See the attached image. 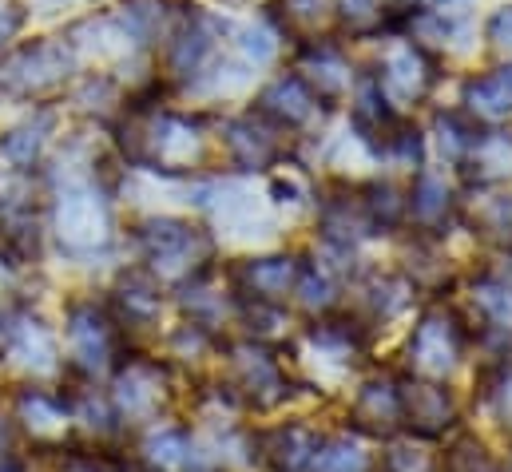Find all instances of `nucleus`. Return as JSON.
Returning <instances> with one entry per match:
<instances>
[{
  "label": "nucleus",
  "mask_w": 512,
  "mask_h": 472,
  "mask_svg": "<svg viewBox=\"0 0 512 472\" xmlns=\"http://www.w3.org/2000/svg\"><path fill=\"white\" fill-rule=\"evenodd\" d=\"M258 112L270 116L274 123H282V127H302L306 119L314 116V92H310L306 80H298V76H278V80L262 92Z\"/></svg>",
  "instance_id": "0eeeda50"
},
{
  "label": "nucleus",
  "mask_w": 512,
  "mask_h": 472,
  "mask_svg": "<svg viewBox=\"0 0 512 472\" xmlns=\"http://www.w3.org/2000/svg\"><path fill=\"white\" fill-rule=\"evenodd\" d=\"M342 8L350 20H370L378 12V0H342Z\"/></svg>",
  "instance_id": "bb28decb"
},
{
  "label": "nucleus",
  "mask_w": 512,
  "mask_h": 472,
  "mask_svg": "<svg viewBox=\"0 0 512 472\" xmlns=\"http://www.w3.org/2000/svg\"><path fill=\"white\" fill-rule=\"evenodd\" d=\"M489 227H493V231H509L512 235V199H497V203L489 207Z\"/></svg>",
  "instance_id": "a878e982"
},
{
  "label": "nucleus",
  "mask_w": 512,
  "mask_h": 472,
  "mask_svg": "<svg viewBox=\"0 0 512 472\" xmlns=\"http://www.w3.org/2000/svg\"><path fill=\"white\" fill-rule=\"evenodd\" d=\"M211 52V36L203 32V28H187L179 40H175V52H171V60H175V68L179 72H195L199 64H203V56Z\"/></svg>",
  "instance_id": "aec40b11"
},
{
  "label": "nucleus",
  "mask_w": 512,
  "mask_h": 472,
  "mask_svg": "<svg viewBox=\"0 0 512 472\" xmlns=\"http://www.w3.org/2000/svg\"><path fill=\"white\" fill-rule=\"evenodd\" d=\"M239 282L247 286V294H251L255 302H278V298L298 282V262L286 258V254L251 258V262L239 270Z\"/></svg>",
  "instance_id": "1a4fd4ad"
},
{
  "label": "nucleus",
  "mask_w": 512,
  "mask_h": 472,
  "mask_svg": "<svg viewBox=\"0 0 512 472\" xmlns=\"http://www.w3.org/2000/svg\"><path fill=\"white\" fill-rule=\"evenodd\" d=\"M465 104L473 116L501 119L512 116V64H501L465 84Z\"/></svg>",
  "instance_id": "f8f14e48"
},
{
  "label": "nucleus",
  "mask_w": 512,
  "mask_h": 472,
  "mask_svg": "<svg viewBox=\"0 0 512 472\" xmlns=\"http://www.w3.org/2000/svg\"><path fill=\"white\" fill-rule=\"evenodd\" d=\"M473 306L493 330H512V286L501 278H481L473 286Z\"/></svg>",
  "instance_id": "4468645a"
},
{
  "label": "nucleus",
  "mask_w": 512,
  "mask_h": 472,
  "mask_svg": "<svg viewBox=\"0 0 512 472\" xmlns=\"http://www.w3.org/2000/svg\"><path fill=\"white\" fill-rule=\"evenodd\" d=\"M294 290H298V302L306 310H330V302H334V282L318 266H302Z\"/></svg>",
  "instance_id": "a211bd4d"
},
{
  "label": "nucleus",
  "mask_w": 512,
  "mask_h": 472,
  "mask_svg": "<svg viewBox=\"0 0 512 472\" xmlns=\"http://www.w3.org/2000/svg\"><path fill=\"white\" fill-rule=\"evenodd\" d=\"M227 147H231L235 163L247 167V171H258L274 159V139H270L266 127H258L255 119H235L227 127Z\"/></svg>",
  "instance_id": "ddd939ff"
},
{
  "label": "nucleus",
  "mask_w": 512,
  "mask_h": 472,
  "mask_svg": "<svg viewBox=\"0 0 512 472\" xmlns=\"http://www.w3.org/2000/svg\"><path fill=\"white\" fill-rule=\"evenodd\" d=\"M147 461L159 472H211L207 457L183 429H159L147 437Z\"/></svg>",
  "instance_id": "9d476101"
},
{
  "label": "nucleus",
  "mask_w": 512,
  "mask_h": 472,
  "mask_svg": "<svg viewBox=\"0 0 512 472\" xmlns=\"http://www.w3.org/2000/svg\"><path fill=\"white\" fill-rule=\"evenodd\" d=\"M489 40H493V44H509L512 48V4L501 8V12L489 20Z\"/></svg>",
  "instance_id": "393cba45"
},
{
  "label": "nucleus",
  "mask_w": 512,
  "mask_h": 472,
  "mask_svg": "<svg viewBox=\"0 0 512 472\" xmlns=\"http://www.w3.org/2000/svg\"><path fill=\"white\" fill-rule=\"evenodd\" d=\"M425 4H449V0H425Z\"/></svg>",
  "instance_id": "c756f323"
},
{
  "label": "nucleus",
  "mask_w": 512,
  "mask_h": 472,
  "mask_svg": "<svg viewBox=\"0 0 512 472\" xmlns=\"http://www.w3.org/2000/svg\"><path fill=\"white\" fill-rule=\"evenodd\" d=\"M401 413L417 437H441L457 421V401L445 385L417 377L401 385Z\"/></svg>",
  "instance_id": "f03ea898"
},
{
  "label": "nucleus",
  "mask_w": 512,
  "mask_h": 472,
  "mask_svg": "<svg viewBox=\"0 0 512 472\" xmlns=\"http://www.w3.org/2000/svg\"><path fill=\"white\" fill-rule=\"evenodd\" d=\"M405 203L397 199V191L389 183H374L370 187V199H366V223L370 227H393L401 219Z\"/></svg>",
  "instance_id": "6ab92c4d"
},
{
  "label": "nucleus",
  "mask_w": 512,
  "mask_h": 472,
  "mask_svg": "<svg viewBox=\"0 0 512 472\" xmlns=\"http://www.w3.org/2000/svg\"><path fill=\"white\" fill-rule=\"evenodd\" d=\"M389 472H433V461L421 449H393L389 453Z\"/></svg>",
  "instance_id": "5701e85b"
},
{
  "label": "nucleus",
  "mask_w": 512,
  "mask_h": 472,
  "mask_svg": "<svg viewBox=\"0 0 512 472\" xmlns=\"http://www.w3.org/2000/svg\"><path fill=\"white\" fill-rule=\"evenodd\" d=\"M461 357V338H457V326L445 322L441 314H425L409 338V365L417 377L425 381H437L445 377Z\"/></svg>",
  "instance_id": "f257e3e1"
},
{
  "label": "nucleus",
  "mask_w": 512,
  "mask_h": 472,
  "mask_svg": "<svg viewBox=\"0 0 512 472\" xmlns=\"http://www.w3.org/2000/svg\"><path fill=\"white\" fill-rule=\"evenodd\" d=\"M235 373H239L243 393L255 405H274V401L286 397V377H282L278 361L266 354V350H258V346L235 350Z\"/></svg>",
  "instance_id": "39448f33"
},
{
  "label": "nucleus",
  "mask_w": 512,
  "mask_h": 472,
  "mask_svg": "<svg viewBox=\"0 0 512 472\" xmlns=\"http://www.w3.org/2000/svg\"><path fill=\"white\" fill-rule=\"evenodd\" d=\"M20 417L28 421L32 433H60L64 429V405L44 397V393H24L20 397Z\"/></svg>",
  "instance_id": "f3484780"
},
{
  "label": "nucleus",
  "mask_w": 512,
  "mask_h": 472,
  "mask_svg": "<svg viewBox=\"0 0 512 472\" xmlns=\"http://www.w3.org/2000/svg\"><path fill=\"white\" fill-rule=\"evenodd\" d=\"M354 421L366 433H393L405 413H401V389L393 381H370L362 385L358 401H354Z\"/></svg>",
  "instance_id": "6e6552de"
},
{
  "label": "nucleus",
  "mask_w": 512,
  "mask_h": 472,
  "mask_svg": "<svg viewBox=\"0 0 512 472\" xmlns=\"http://www.w3.org/2000/svg\"><path fill=\"white\" fill-rule=\"evenodd\" d=\"M0 472H12V469H0Z\"/></svg>",
  "instance_id": "7c9ffc66"
},
{
  "label": "nucleus",
  "mask_w": 512,
  "mask_h": 472,
  "mask_svg": "<svg viewBox=\"0 0 512 472\" xmlns=\"http://www.w3.org/2000/svg\"><path fill=\"white\" fill-rule=\"evenodd\" d=\"M44 127H48V119H40L36 127H20V131H12V139L4 143V155H8L12 163H28V159L40 151V143H44Z\"/></svg>",
  "instance_id": "4be33fe9"
},
{
  "label": "nucleus",
  "mask_w": 512,
  "mask_h": 472,
  "mask_svg": "<svg viewBox=\"0 0 512 472\" xmlns=\"http://www.w3.org/2000/svg\"><path fill=\"white\" fill-rule=\"evenodd\" d=\"M155 381L151 377H143L139 369H131L128 377L120 381V405L128 409V413H147L151 405H155Z\"/></svg>",
  "instance_id": "412c9836"
},
{
  "label": "nucleus",
  "mask_w": 512,
  "mask_h": 472,
  "mask_svg": "<svg viewBox=\"0 0 512 472\" xmlns=\"http://www.w3.org/2000/svg\"><path fill=\"white\" fill-rule=\"evenodd\" d=\"M497 401H501V413H505V421H512V377L501 381V389H497Z\"/></svg>",
  "instance_id": "cd10ccee"
},
{
  "label": "nucleus",
  "mask_w": 512,
  "mask_h": 472,
  "mask_svg": "<svg viewBox=\"0 0 512 472\" xmlns=\"http://www.w3.org/2000/svg\"><path fill=\"white\" fill-rule=\"evenodd\" d=\"M68 338H72V354L80 357V365L88 369H104L112 361V326L104 314H96L92 306H76L68 318Z\"/></svg>",
  "instance_id": "423d86ee"
},
{
  "label": "nucleus",
  "mask_w": 512,
  "mask_h": 472,
  "mask_svg": "<svg viewBox=\"0 0 512 472\" xmlns=\"http://www.w3.org/2000/svg\"><path fill=\"white\" fill-rule=\"evenodd\" d=\"M310 472H370V453L350 437H334L318 445Z\"/></svg>",
  "instance_id": "2eb2a0df"
},
{
  "label": "nucleus",
  "mask_w": 512,
  "mask_h": 472,
  "mask_svg": "<svg viewBox=\"0 0 512 472\" xmlns=\"http://www.w3.org/2000/svg\"><path fill=\"white\" fill-rule=\"evenodd\" d=\"M8 445V429H4V421H0V449Z\"/></svg>",
  "instance_id": "c85d7f7f"
},
{
  "label": "nucleus",
  "mask_w": 512,
  "mask_h": 472,
  "mask_svg": "<svg viewBox=\"0 0 512 472\" xmlns=\"http://www.w3.org/2000/svg\"><path fill=\"white\" fill-rule=\"evenodd\" d=\"M318 433H310L306 425H286L274 429L266 441V461L274 465V472H310L314 453H318Z\"/></svg>",
  "instance_id": "9b49d317"
},
{
  "label": "nucleus",
  "mask_w": 512,
  "mask_h": 472,
  "mask_svg": "<svg viewBox=\"0 0 512 472\" xmlns=\"http://www.w3.org/2000/svg\"><path fill=\"white\" fill-rule=\"evenodd\" d=\"M139 238H143L151 262L163 266V270H167V266H195V262L211 250V242L199 235L195 227L175 223V219H151Z\"/></svg>",
  "instance_id": "20e7f679"
},
{
  "label": "nucleus",
  "mask_w": 512,
  "mask_h": 472,
  "mask_svg": "<svg viewBox=\"0 0 512 472\" xmlns=\"http://www.w3.org/2000/svg\"><path fill=\"white\" fill-rule=\"evenodd\" d=\"M243 52L251 56V64H270L274 60V36L270 32H243Z\"/></svg>",
  "instance_id": "b1692460"
},
{
  "label": "nucleus",
  "mask_w": 512,
  "mask_h": 472,
  "mask_svg": "<svg viewBox=\"0 0 512 472\" xmlns=\"http://www.w3.org/2000/svg\"><path fill=\"white\" fill-rule=\"evenodd\" d=\"M409 211H413L417 223H437V219H445V211H449V187H445V179H437V175H417L413 195H409Z\"/></svg>",
  "instance_id": "dca6fc26"
},
{
  "label": "nucleus",
  "mask_w": 512,
  "mask_h": 472,
  "mask_svg": "<svg viewBox=\"0 0 512 472\" xmlns=\"http://www.w3.org/2000/svg\"><path fill=\"white\" fill-rule=\"evenodd\" d=\"M429 84H433V64H429V56L417 44H397L385 56L382 72H378V88H382V96H389L393 104L421 100Z\"/></svg>",
  "instance_id": "7ed1b4c3"
}]
</instances>
